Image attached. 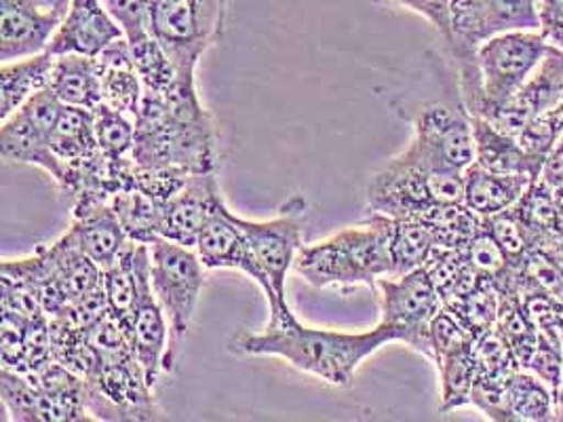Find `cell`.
I'll use <instances>...</instances> for the list:
<instances>
[{"instance_id": "cell-1", "label": "cell", "mask_w": 563, "mask_h": 422, "mask_svg": "<svg viewBox=\"0 0 563 422\" xmlns=\"http://www.w3.org/2000/svg\"><path fill=\"white\" fill-rule=\"evenodd\" d=\"M131 158L142 167L184 174L218 171L220 137L197 79L178 77L167 91H144Z\"/></svg>"}, {"instance_id": "cell-2", "label": "cell", "mask_w": 563, "mask_h": 422, "mask_svg": "<svg viewBox=\"0 0 563 422\" xmlns=\"http://www.w3.org/2000/svg\"><path fill=\"white\" fill-rule=\"evenodd\" d=\"M388 343H395V338L383 323L367 332H338L308 327L291 313L282 321H268L264 332L236 334L229 351L243 357H279L302 374L349 389L358 366Z\"/></svg>"}, {"instance_id": "cell-3", "label": "cell", "mask_w": 563, "mask_h": 422, "mask_svg": "<svg viewBox=\"0 0 563 422\" xmlns=\"http://www.w3.org/2000/svg\"><path fill=\"white\" fill-rule=\"evenodd\" d=\"M393 218L367 213L357 226L305 245L296 258V273L308 286L351 291L365 286L376 291L378 279L393 275Z\"/></svg>"}, {"instance_id": "cell-4", "label": "cell", "mask_w": 563, "mask_h": 422, "mask_svg": "<svg viewBox=\"0 0 563 422\" xmlns=\"http://www.w3.org/2000/svg\"><path fill=\"white\" fill-rule=\"evenodd\" d=\"M452 203H464V171H437L406 153L390 158L367 182L365 211L388 218H424Z\"/></svg>"}, {"instance_id": "cell-5", "label": "cell", "mask_w": 563, "mask_h": 422, "mask_svg": "<svg viewBox=\"0 0 563 422\" xmlns=\"http://www.w3.org/2000/svg\"><path fill=\"white\" fill-rule=\"evenodd\" d=\"M308 203L302 195H294L268 220H247L239 215V224L250 241L260 270V290L264 291L271 319L282 321L291 315L287 302V275L305 247Z\"/></svg>"}, {"instance_id": "cell-6", "label": "cell", "mask_w": 563, "mask_h": 422, "mask_svg": "<svg viewBox=\"0 0 563 422\" xmlns=\"http://www.w3.org/2000/svg\"><path fill=\"white\" fill-rule=\"evenodd\" d=\"M206 264L195 247L169 238H156L151 245V281L154 296L169 323V355L165 371L178 366L181 341L195 319L206 288Z\"/></svg>"}, {"instance_id": "cell-7", "label": "cell", "mask_w": 563, "mask_h": 422, "mask_svg": "<svg viewBox=\"0 0 563 422\" xmlns=\"http://www.w3.org/2000/svg\"><path fill=\"white\" fill-rule=\"evenodd\" d=\"M408 121L413 137L404 153L420 165L462 174L475 163L473 119L462 102L461 87L441 100L411 106Z\"/></svg>"}, {"instance_id": "cell-8", "label": "cell", "mask_w": 563, "mask_h": 422, "mask_svg": "<svg viewBox=\"0 0 563 422\" xmlns=\"http://www.w3.org/2000/svg\"><path fill=\"white\" fill-rule=\"evenodd\" d=\"M229 0H151V32L178 68L197 79V66L227 26Z\"/></svg>"}, {"instance_id": "cell-9", "label": "cell", "mask_w": 563, "mask_h": 422, "mask_svg": "<svg viewBox=\"0 0 563 422\" xmlns=\"http://www.w3.org/2000/svg\"><path fill=\"white\" fill-rule=\"evenodd\" d=\"M452 34L445 43L459 75L477 70V49L512 30H540L538 0H450Z\"/></svg>"}, {"instance_id": "cell-10", "label": "cell", "mask_w": 563, "mask_h": 422, "mask_svg": "<svg viewBox=\"0 0 563 422\" xmlns=\"http://www.w3.org/2000/svg\"><path fill=\"white\" fill-rule=\"evenodd\" d=\"M549 41L540 30H512L492 36L477 49L482 77V114L489 119L511 100L517 89L530 79L547 55Z\"/></svg>"}, {"instance_id": "cell-11", "label": "cell", "mask_w": 563, "mask_h": 422, "mask_svg": "<svg viewBox=\"0 0 563 422\" xmlns=\"http://www.w3.org/2000/svg\"><path fill=\"white\" fill-rule=\"evenodd\" d=\"M376 291L380 293V323L390 330L395 343L431 359V321L443 309V300L427 268L383 277Z\"/></svg>"}, {"instance_id": "cell-12", "label": "cell", "mask_w": 563, "mask_h": 422, "mask_svg": "<svg viewBox=\"0 0 563 422\" xmlns=\"http://www.w3.org/2000/svg\"><path fill=\"white\" fill-rule=\"evenodd\" d=\"M87 382V408L91 421H158L161 410L154 401L151 382L135 355L102 359Z\"/></svg>"}, {"instance_id": "cell-13", "label": "cell", "mask_w": 563, "mask_h": 422, "mask_svg": "<svg viewBox=\"0 0 563 422\" xmlns=\"http://www.w3.org/2000/svg\"><path fill=\"white\" fill-rule=\"evenodd\" d=\"M64 104L52 89H43L0 125V155L4 163L36 165L53 178L55 158L49 148L53 130Z\"/></svg>"}, {"instance_id": "cell-14", "label": "cell", "mask_w": 563, "mask_h": 422, "mask_svg": "<svg viewBox=\"0 0 563 422\" xmlns=\"http://www.w3.org/2000/svg\"><path fill=\"white\" fill-rule=\"evenodd\" d=\"M66 11V0H0V62L47 52Z\"/></svg>"}, {"instance_id": "cell-15", "label": "cell", "mask_w": 563, "mask_h": 422, "mask_svg": "<svg viewBox=\"0 0 563 422\" xmlns=\"http://www.w3.org/2000/svg\"><path fill=\"white\" fill-rule=\"evenodd\" d=\"M563 100V52L560 47L549 45L547 55L538 64L537 70L530 75L517 93L507 104L487 121L498 130L519 135L530 119L551 108H558Z\"/></svg>"}, {"instance_id": "cell-16", "label": "cell", "mask_w": 563, "mask_h": 422, "mask_svg": "<svg viewBox=\"0 0 563 422\" xmlns=\"http://www.w3.org/2000/svg\"><path fill=\"white\" fill-rule=\"evenodd\" d=\"M218 171L192 174L174 197L163 201L161 237L195 247L209 218L224 203Z\"/></svg>"}, {"instance_id": "cell-17", "label": "cell", "mask_w": 563, "mask_h": 422, "mask_svg": "<svg viewBox=\"0 0 563 422\" xmlns=\"http://www.w3.org/2000/svg\"><path fill=\"white\" fill-rule=\"evenodd\" d=\"M123 36V27L108 13L102 0H70L64 22L57 27L47 52L98 57L108 45Z\"/></svg>"}, {"instance_id": "cell-18", "label": "cell", "mask_w": 563, "mask_h": 422, "mask_svg": "<svg viewBox=\"0 0 563 422\" xmlns=\"http://www.w3.org/2000/svg\"><path fill=\"white\" fill-rule=\"evenodd\" d=\"M49 148L55 158L53 182L59 188L68 185L78 171L100 160L103 153L96 137L93 110L64 106L53 130Z\"/></svg>"}, {"instance_id": "cell-19", "label": "cell", "mask_w": 563, "mask_h": 422, "mask_svg": "<svg viewBox=\"0 0 563 422\" xmlns=\"http://www.w3.org/2000/svg\"><path fill=\"white\" fill-rule=\"evenodd\" d=\"M195 249L207 270L232 268L245 273L256 284L260 281V270L250 241L239 224V215L229 210L227 201L209 218L206 229L197 238Z\"/></svg>"}, {"instance_id": "cell-20", "label": "cell", "mask_w": 563, "mask_h": 422, "mask_svg": "<svg viewBox=\"0 0 563 422\" xmlns=\"http://www.w3.org/2000/svg\"><path fill=\"white\" fill-rule=\"evenodd\" d=\"M131 344L135 348L137 362L146 374V380L154 387L165 371L169 355V323L163 307L154 296L151 277L144 281L142 293L131 319Z\"/></svg>"}, {"instance_id": "cell-21", "label": "cell", "mask_w": 563, "mask_h": 422, "mask_svg": "<svg viewBox=\"0 0 563 422\" xmlns=\"http://www.w3.org/2000/svg\"><path fill=\"white\" fill-rule=\"evenodd\" d=\"M38 389L41 422L91 421L87 408V382L73 369L52 362L30 374Z\"/></svg>"}, {"instance_id": "cell-22", "label": "cell", "mask_w": 563, "mask_h": 422, "mask_svg": "<svg viewBox=\"0 0 563 422\" xmlns=\"http://www.w3.org/2000/svg\"><path fill=\"white\" fill-rule=\"evenodd\" d=\"M473 119V140H475V165L503 176H530L537 180L542 176L544 163L528 155L519 140L511 133L498 130L484 116Z\"/></svg>"}, {"instance_id": "cell-23", "label": "cell", "mask_w": 563, "mask_h": 422, "mask_svg": "<svg viewBox=\"0 0 563 422\" xmlns=\"http://www.w3.org/2000/svg\"><path fill=\"white\" fill-rule=\"evenodd\" d=\"M96 62L102 80L103 104L137 119L144 100V82L137 73L128 38L123 36L108 45Z\"/></svg>"}, {"instance_id": "cell-24", "label": "cell", "mask_w": 563, "mask_h": 422, "mask_svg": "<svg viewBox=\"0 0 563 422\" xmlns=\"http://www.w3.org/2000/svg\"><path fill=\"white\" fill-rule=\"evenodd\" d=\"M0 275L11 277L18 284L26 286L49 316L59 315L70 307V298L64 288V279H62L59 264L53 254L52 245L38 247L27 258L4 260L0 264Z\"/></svg>"}, {"instance_id": "cell-25", "label": "cell", "mask_w": 563, "mask_h": 422, "mask_svg": "<svg viewBox=\"0 0 563 422\" xmlns=\"http://www.w3.org/2000/svg\"><path fill=\"white\" fill-rule=\"evenodd\" d=\"M68 235L75 238L78 249L106 270L117 263L129 245L128 235L110 203H100L89 210L73 213Z\"/></svg>"}, {"instance_id": "cell-26", "label": "cell", "mask_w": 563, "mask_h": 422, "mask_svg": "<svg viewBox=\"0 0 563 422\" xmlns=\"http://www.w3.org/2000/svg\"><path fill=\"white\" fill-rule=\"evenodd\" d=\"M49 89L64 106L96 110L103 102L102 80L96 57L80 53L53 55Z\"/></svg>"}, {"instance_id": "cell-27", "label": "cell", "mask_w": 563, "mask_h": 422, "mask_svg": "<svg viewBox=\"0 0 563 422\" xmlns=\"http://www.w3.org/2000/svg\"><path fill=\"white\" fill-rule=\"evenodd\" d=\"M534 180L530 176L492 174L475 163L464 169V206L482 218L511 210Z\"/></svg>"}, {"instance_id": "cell-28", "label": "cell", "mask_w": 563, "mask_h": 422, "mask_svg": "<svg viewBox=\"0 0 563 422\" xmlns=\"http://www.w3.org/2000/svg\"><path fill=\"white\" fill-rule=\"evenodd\" d=\"M53 53H36L0 66V121L49 87Z\"/></svg>"}, {"instance_id": "cell-29", "label": "cell", "mask_w": 563, "mask_h": 422, "mask_svg": "<svg viewBox=\"0 0 563 422\" xmlns=\"http://www.w3.org/2000/svg\"><path fill=\"white\" fill-rule=\"evenodd\" d=\"M505 422L555 421V393L528 369H517L503 396Z\"/></svg>"}, {"instance_id": "cell-30", "label": "cell", "mask_w": 563, "mask_h": 422, "mask_svg": "<svg viewBox=\"0 0 563 422\" xmlns=\"http://www.w3.org/2000/svg\"><path fill=\"white\" fill-rule=\"evenodd\" d=\"M110 208L117 213L125 235L131 243L153 245L161 238V220H163V201L140 188L119 190L110 199Z\"/></svg>"}, {"instance_id": "cell-31", "label": "cell", "mask_w": 563, "mask_h": 422, "mask_svg": "<svg viewBox=\"0 0 563 422\" xmlns=\"http://www.w3.org/2000/svg\"><path fill=\"white\" fill-rule=\"evenodd\" d=\"M437 252V241L431 226L422 218H393V275L399 277L411 270L424 268Z\"/></svg>"}, {"instance_id": "cell-32", "label": "cell", "mask_w": 563, "mask_h": 422, "mask_svg": "<svg viewBox=\"0 0 563 422\" xmlns=\"http://www.w3.org/2000/svg\"><path fill=\"white\" fill-rule=\"evenodd\" d=\"M500 291V304H498V316H496V330L500 336L511 346L512 355L517 357V364L526 368L530 362L534 348H537L540 334L532 321L530 313L523 307V300L519 291L512 286L498 288Z\"/></svg>"}, {"instance_id": "cell-33", "label": "cell", "mask_w": 563, "mask_h": 422, "mask_svg": "<svg viewBox=\"0 0 563 422\" xmlns=\"http://www.w3.org/2000/svg\"><path fill=\"white\" fill-rule=\"evenodd\" d=\"M475 343L454 351L437 359L435 368L441 380V412H454L464 406H471V396L475 387L477 364H475Z\"/></svg>"}, {"instance_id": "cell-34", "label": "cell", "mask_w": 563, "mask_h": 422, "mask_svg": "<svg viewBox=\"0 0 563 422\" xmlns=\"http://www.w3.org/2000/svg\"><path fill=\"white\" fill-rule=\"evenodd\" d=\"M422 220L435 235L437 249H466V245L484 226V218L464 203L441 206L427 213Z\"/></svg>"}, {"instance_id": "cell-35", "label": "cell", "mask_w": 563, "mask_h": 422, "mask_svg": "<svg viewBox=\"0 0 563 422\" xmlns=\"http://www.w3.org/2000/svg\"><path fill=\"white\" fill-rule=\"evenodd\" d=\"M498 304H500V291L494 286V281L484 279L475 290L445 302L443 307L456 316L475 338H479L496 325Z\"/></svg>"}, {"instance_id": "cell-36", "label": "cell", "mask_w": 563, "mask_h": 422, "mask_svg": "<svg viewBox=\"0 0 563 422\" xmlns=\"http://www.w3.org/2000/svg\"><path fill=\"white\" fill-rule=\"evenodd\" d=\"M93 127L106 157L114 163L131 158L135 148V119L102 102L93 110Z\"/></svg>"}, {"instance_id": "cell-37", "label": "cell", "mask_w": 563, "mask_h": 422, "mask_svg": "<svg viewBox=\"0 0 563 422\" xmlns=\"http://www.w3.org/2000/svg\"><path fill=\"white\" fill-rule=\"evenodd\" d=\"M137 73L144 82V91H167L178 80V68L163 45L148 34L135 43H129Z\"/></svg>"}, {"instance_id": "cell-38", "label": "cell", "mask_w": 563, "mask_h": 422, "mask_svg": "<svg viewBox=\"0 0 563 422\" xmlns=\"http://www.w3.org/2000/svg\"><path fill=\"white\" fill-rule=\"evenodd\" d=\"M0 401L9 421L41 422L38 389L30 374L20 369L0 368Z\"/></svg>"}, {"instance_id": "cell-39", "label": "cell", "mask_w": 563, "mask_h": 422, "mask_svg": "<svg viewBox=\"0 0 563 422\" xmlns=\"http://www.w3.org/2000/svg\"><path fill=\"white\" fill-rule=\"evenodd\" d=\"M464 256L484 279L494 281V286H498L511 273L512 264L509 256L498 245V241L492 237L486 224L482 226V231L475 235V238L466 245Z\"/></svg>"}, {"instance_id": "cell-40", "label": "cell", "mask_w": 563, "mask_h": 422, "mask_svg": "<svg viewBox=\"0 0 563 422\" xmlns=\"http://www.w3.org/2000/svg\"><path fill=\"white\" fill-rule=\"evenodd\" d=\"M562 137L563 125L560 106L551 108L547 112H540L534 119H530L526 123V127L517 135L523 151L542 163L553 153V148L560 144Z\"/></svg>"}, {"instance_id": "cell-41", "label": "cell", "mask_w": 563, "mask_h": 422, "mask_svg": "<svg viewBox=\"0 0 563 422\" xmlns=\"http://www.w3.org/2000/svg\"><path fill=\"white\" fill-rule=\"evenodd\" d=\"M484 224L492 233V237L496 238L498 245L505 249L512 266L521 263L534 249V241H532L530 231L526 229V224L519 220V215L512 208L484 218Z\"/></svg>"}, {"instance_id": "cell-42", "label": "cell", "mask_w": 563, "mask_h": 422, "mask_svg": "<svg viewBox=\"0 0 563 422\" xmlns=\"http://www.w3.org/2000/svg\"><path fill=\"white\" fill-rule=\"evenodd\" d=\"M108 13L123 27L129 43L146 38L151 32V0H102Z\"/></svg>"}, {"instance_id": "cell-43", "label": "cell", "mask_w": 563, "mask_h": 422, "mask_svg": "<svg viewBox=\"0 0 563 422\" xmlns=\"http://www.w3.org/2000/svg\"><path fill=\"white\" fill-rule=\"evenodd\" d=\"M523 369L532 371L544 385H549V389L558 396L563 380L562 346L540 336L537 348H534L530 362L526 364V368Z\"/></svg>"}, {"instance_id": "cell-44", "label": "cell", "mask_w": 563, "mask_h": 422, "mask_svg": "<svg viewBox=\"0 0 563 422\" xmlns=\"http://www.w3.org/2000/svg\"><path fill=\"white\" fill-rule=\"evenodd\" d=\"M26 319L0 315V364L2 368L22 369L26 355Z\"/></svg>"}, {"instance_id": "cell-45", "label": "cell", "mask_w": 563, "mask_h": 422, "mask_svg": "<svg viewBox=\"0 0 563 422\" xmlns=\"http://www.w3.org/2000/svg\"><path fill=\"white\" fill-rule=\"evenodd\" d=\"M388 2L424 18L441 34L443 43L450 41V34H452L450 0H388Z\"/></svg>"}, {"instance_id": "cell-46", "label": "cell", "mask_w": 563, "mask_h": 422, "mask_svg": "<svg viewBox=\"0 0 563 422\" xmlns=\"http://www.w3.org/2000/svg\"><path fill=\"white\" fill-rule=\"evenodd\" d=\"M538 20L549 45L563 52V0H538Z\"/></svg>"}, {"instance_id": "cell-47", "label": "cell", "mask_w": 563, "mask_h": 422, "mask_svg": "<svg viewBox=\"0 0 563 422\" xmlns=\"http://www.w3.org/2000/svg\"><path fill=\"white\" fill-rule=\"evenodd\" d=\"M540 178L553 188L563 186V137L560 140V144L553 148V153L544 160Z\"/></svg>"}, {"instance_id": "cell-48", "label": "cell", "mask_w": 563, "mask_h": 422, "mask_svg": "<svg viewBox=\"0 0 563 422\" xmlns=\"http://www.w3.org/2000/svg\"><path fill=\"white\" fill-rule=\"evenodd\" d=\"M555 197V222H558V235L563 238V186L553 188Z\"/></svg>"}, {"instance_id": "cell-49", "label": "cell", "mask_w": 563, "mask_h": 422, "mask_svg": "<svg viewBox=\"0 0 563 422\" xmlns=\"http://www.w3.org/2000/svg\"><path fill=\"white\" fill-rule=\"evenodd\" d=\"M555 421H563V380L558 396H555Z\"/></svg>"}, {"instance_id": "cell-50", "label": "cell", "mask_w": 563, "mask_h": 422, "mask_svg": "<svg viewBox=\"0 0 563 422\" xmlns=\"http://www.w3.org/2000/svg\"><path fill=\"white\" fill-rule=\"evenodd\" d=\"M544 252H547V249H544ZM549 252H551V254H553V256L563 264V238L558 243V245H555V247H553V249H549Z\"/></svg>"}, {"instance_id": "cell-51", "label": "cell", "mask_w": 563, "mask_h": 422, "mask_svg": "<svg viewBox=\"0 0 563 422\" xmlns=\"http://www.w3.org/2000/svg\"><path fill=\"white\" fill-rule=\"evenodd\" d=\"M558 298H560V300H562V304H563V279H562V286H560V291H558Z\"/></svg>"}, {"instance_id": "cell-52", "label": "cell", "mask_w": 563, "mask_h": 422, "mask_svg": "<svg viewBox=\"0 0 563 422\" xmlns=\"http://www.w3.org/2000/svg\"><path fill=\"white\" fill-rule=\"evenodd\" d=\"M560 114H562V125H563V100H562V104H560Z\"/></svg>"}]
</instances>
